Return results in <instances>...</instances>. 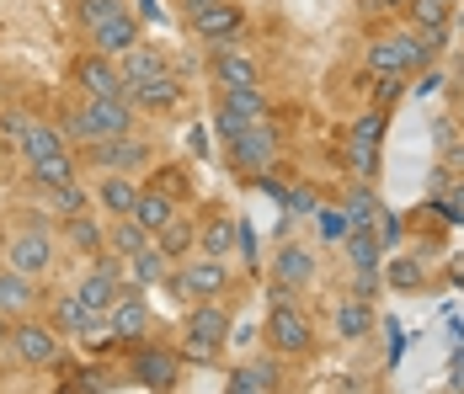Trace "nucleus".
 Listing matches in <instances>:
<instances>
[{"instance_id":"nucleus-13","label":"nucleus","mask_w":464,"mask_h":394,"mask_svg":"<svg viewBox=\"0 0 464 394\" xmlns=\"http://www.w3.org/2000/svg\"><path fill=\"white\" fill-rule=\"evenodd\" d=\"M182 336L208 341V347H225V341H230V309L219 304V299H198L182 320Z\"/></svg>"},{"instance_id":"nucleus-24","label":"nucleus","mask_w":464,"mask_h":394,"mask_svg":"<svg viewBox=\"0 0 464 394\" xmlns=\"http://www.w3.org/2000/svg\"><path fill=\"white\" fill-rule=\"evenodd\" d=\"M182 107V86L171 81V75H160V81H150V86H134V112L144 118H166V112H177Z\"/></svg>"},{"instance_id":"nucleus-17","label":"nucleus","mask_w":464,"mask_h":394,"mask_svg":"<svg viewBox=\"0 0 464 394\" xmlns=\"http://www.w3.org/2000/svg\"><path fill=\"white\" fill-rule=\"evenodd\" d=\"M118 70H123V81H129V91H134V86H150V81L171 75V59H166L155 43H134L123 59H118Z\"/></svg>"},{"instance_id":"nucleus-55","label":"nucleus","mask_w":464,"mask_h":394,"mask_svg":"<svg viewBox=\"0 0 464 394\" xmlns=\"http://www.w3.org/2000/svg\"><path fill=\"white\" fill-rule=\"evenodd\" d=\"M379 11H384V16H390V11L401 16V11H406V0H363V16H379Z\"/></svg>"},{"instance_id":"nucleus-52","label":"nucleus","mask_w":464,"mask_h":394,"mask_svg":"<svg viewBox=\"0 0 464 394\" xmlns=\"http://www.w3.org/2000/svg\"><path fill=\"white\" fill-rule=\"evenodd\" d=\"M235 245L246 251V266L256 272V235H251V224H240V219H235Z\"/></svg>"},{"instance_id":"nucleus-25","label":"nucleus","mask_w":464,"mask_h":394,"mask_svg":"<svg viewBox=\"0 0 464 394\" xmlns=\"http://www.w3.org/2000/svg\"><path fill=\"white\" fill-rule=\"evenodd\" d=\"M155 251H160L166 262H187V256L198 251V224L187 219V214H177V219L155 235Z\"/></svg>"},{"instance_id":"nucleus-57","label":"nucleus","mask_w":464,"mask_h":394,"mask_svg":"<svg viewBox=\"0 0 464 394\" xmlns=\"http://www.w3.org/2000/svg\"><path fill=\"white\" fill-rule=\"evenodd\" d=\"M208 5H219V0H182V11H187V22H192V16H203V11H208Z\"/></svg>"},{"instance_id":"nucleus-48","label":"nucleus","mask_w":464,"mask_h":394,"mask_svg":"<svg viewBox=\"0 0 464 394\" xmlns=\"http://www.w3.org/2000/svg\"><path fill=\"white\" fill-rule=\"evenodd\" d=\"M321 214V229H325V240H342L353 224H347V214H336V208H315Z\"/></svg>"},{"instance_id":"nucleus-20","label":"nucleus","mask_w":464,"mask_h":394,"mask_svg":"<svg viewBox=\"0 0 464 394\" xmlns=\"http://www.w3.org/2000/svg\"><path fill=\"white\" fill-rule=\"evenodd\" d=\"M33 304H38V283L0 266V320H22V314H33Z\"/></svg>"},{"instance_id":"nucleus-3","label":"nucleus","mask_w":464,"mask_h":394,"mask_svg":"<svg viewBox=\"0 0 464 394\" xmlns=\"http://www.w3.org/2000/svg\"><path fill=\"white\" fill-rule=\"evenodd\" d=\"M11 357H16L22 368H33V373H44V368H59V362H64V336H59L48 320H33V314H22V320L11 325Z\"/></svg>"},{"instance_id":"nucleus-40","label":"nucleus","mask_w":464,"mask_h":394,"mask_svg":"<svg viewBox=\"0 0 464 394\" xmlns=\"http://www.w3.org/2000/svg\"><path fill=\"white\" fill-rule=\"evenodd\" d=\"M401 91H406L401 75H373V81H369V107H373V112H395Z\"/></svg>"},{"instance_id":"nucleus-39","label":"nucleus","mask_w":464,"mask_h":394,"mask_svg":"<svg viewBox=\"0 0 464 394\" xmlns=\"http://www.w3.org/2000/svg\"><path fill=\"white\" fill-rule=\"evenodd\" d=\"M384 129H390V112H373L363 107L353 123H347V139H363V144H384Z\"/></svg>"},{"instance_id":"nucleus-33","label":"nucleus","mask_w":464,"mask_h":394,"mask_svg":"<svg viewBox=\"0 0 464 394\" xmlns=\"http://www.w3.org/2000/svg\"><path fill=\"white\" fill-rule=\"evenodd\" d=\"M379 160H384L379 144H363V139H347L342 133V166L353 171V181H373L379 176Z\"/></svg>"},{"instance_id":"nucleus-43","label":"nucleus","mask_w":464,"mask_h":394,"mask_svg":"<svg viewBox=\"0 0 464 394\" xmlns=\"http://www.w3.org/2000/svg\"><path fill=\"white\" fill-rule=\"evenodd\" d=\"M150 187H155V192H166L171 203H182V197H187V176L177 171V166H166V171H155V176H150Z\"/></svg>"},{"instance_id":"nucleus-50","label":"nucleus","mask_w":464,"mask_h":394,"mask_svg":"<svg viewBox=\"0 0 464 394\" xmlns=\"http://www.w3.org/2000/svg\"><path fill=\"white\" fill-rule=\"evenodd\" d=\"M225 394H273V389H262V384H256V379H251L246 368H235L230 384H225Z\"/></svg>"},{"instance_id":"nucleus-47","label":"nucleus","mask_w":464,"mask_h":394,"mask_svg":"<svg viewBox=\"0 0 464 394\" xmlns=\"http://www.w3.org/2000/svg\"><path fill=\"white\" fill-rule=\"evenodd\" d=\"M22 129H27V118H22V112H0V144H5V149H16V144H22Z\"/></svg>"},{"instance_id":"nucleus-1","label":"nucleus","mask_w":464,"mask_h":394,"mask_svg":"<svg viewBox=\"0 0 464 394\" xmlns=\"http://www.w3.org/2000/svg\"><path fill=\"white\" fill-rule=\"evenodd\" d=\"M140 112H134V96H107V101H86L75 112H64V144H81L92 149L102 139H118V133H134Z\"/></svg>"},{"instance_id":"nucleus-34","label":"nucleus","mask_w":464,"mask_h":394,"mask_svg":"<svg viewBox=\"0 0 464 394\" xmlns=\"http://www.w3.org/2000/svg\"><path fill=\"white\" fill-rule=\"evenodd\" d=\"M406 27H417V33H438V27H449L454 22V5L449 0H406Z\"/></svg>"},{"instance_id":"nucleus-7","label":"nucleus","mask_w":464,"mask_h":394,"mask_svg":"<svg viewBox=\"0 0 464 394\" xmlns=\"http://www.w3.org/2000/svg\"><path fill=\"white\" fill-rule=\"evenodd\" d=\"M70 81L86 91V101L134 96V91H129V81H123V70H118V59H107V53H96V48H81V53H75V64H70Z\"/></svg>"},{"instance_id":"nucleus-12","label":"nucleus","mask_w":464,"mask_h":394,"mask_svg":"<svg viewBox=\"0 0 464 394\" xmlns=\"http://www.w3.org/2000/svg\"><path fill=\"white\" fill-rule=\"evenodd\" d=\"M187 27L198 33V43H208V48L214 43H235V38L246 33V11H240L235 0H219V5H208L203 16H192Z\"/></svg>"},{"instance_id":"nucleus-51","label":"nucleus","mask_w":464,"mask_h":394,"mask_svg":"<svg viewBox=\"0 0 464 394\" xmlns=\"http://www.w3.org/2000/svg\"><path fill=\"white\" fill-rule=\"evenodd\" d=\"M267 299H273V309H294L299 304V288H288V283H273V277H267Z\"/></svg>"},{"instance_id":"nucleus-44","label":"nucleus","mask_w":464,"mask_h":394,"mask_svg":"<svg viewBox=\"0 0 464 394\" xmlns=\"http://www.w3.org/2000/svg\"><path fill=\"white\" fill-rule=\"evenodd\" d=\"M278 362H283V357H256V362H251L246 373H251V379H256L262 389H273V394H278V384H283V368H278Z\"/></svg>"},{"instance_id":"nucleus-15","label":"nucleus","mask_w":464,"mask_h":394,"mask_svg":"<svg viewBox=\"0 0 464 394\" xmlns=\"http://www.w3.org/2000/svg\"><path fill=\"white\" fill-rule=\"evenodd\" d=\"M235 43H214V86H262V64Z\"/></svg>"},{"instance_id":"nucleus-58","label":"nucleus","mask_w":464,"mask_h":394,"mask_svg":"<svg viewBox=\"0 0 464 394\" xmlns=\"http://www.w3.org/2000/svg\"><path fill=\"white\" fill-rule=\"evenodd\" d=\"M454 123H459V133H464V91L454 96Z\"/></svg>"},{"instance_id":"nucleus-18","label":"nucleus","mask_w":464,"mask_h":394,"mask_svg":"<svg viewBox=\"0 0 464 394\" xmlns=\"http://www.w3.org/2000/svg\"><path fill=\"white\" fill-rule=\"evenodd\" d=\"M140 16H134V11H123V16H112V22H107V27H96V33H86V38H92V48L96 53H107V59H123V53H129V48L140 43Z\"/></svg>"},{"instance_id":"nucleus-22","label":"nucleus","mask_w":464,"mask_h":394,"mask_svg":"<svg viewBox=\"0 0 464 394\" xmlns=\"http://www.w3.org/2000/svg\"><path fill=\"white\" fill-rule=\"evenodd\" d=\"M140 192H144V187L134 181V176H102L92 197L112 214V219H129V214H134V203H140Z\"/></svg>"},{"instance_id":"nucleus-21","label":"nucleus","mask_w":464,"mask_h":394,"mask_svg":"<svg viewBox=\"0 0 464 394\" xmlns=\"http://www.w3.org/2000/svg\"><path fill=\"white\" fill-rule=\"evenodd\" d=\"M331 325H336V341H369L373 336V304L369 299H358V293H347L336 314H331Z\"/></svg>"},{"instance_id":"nucleus-37","label":"nucleus","mask_w":464,"mask_h":394,"mask_svg":"<svg viewBox=\"0 0 464 394\" xmlns=\"http://www.w3.org/2000/svg\"><path fill=\"white\" fill-rule=\"evenodd\" d=\"M44 203L59 214V219H70V214H86V208H92V192H86L81 181H70V187H53V192H44Z\"/></svg>"},{"instance_id":"nucleus-36","label":"nucleus","mask_w":464,"mask_h":394,"mask_svg":"<svg viewBox=\"0 0 464 394\" xmlns=\"http://www.w3.org/2000/svg\"><path fill=\"white\" fill-rule=\"evenodd\" d=\"M123 11H134V5H129V0H75V22H81V33L107 27V22L123 16Z\"/></svg>"},{"instance_id":"nucleus-30","label":"nucleus","mask_w":464,"mask_h":394,"mask_svg":"<svg viewBox=\"0 0 464 394\" xmlns=\"http://www.w3.org/2000/svg\"><path fill=\"white\" fill-rule=\"evenodd\" d=\"M16 149H22L27 166H33V160H53V155H64L70 144H64V133L59 129H48V123H33V118H27V129H22V144H16Z\"/></svg>"},{"instance_id":"nucleus-35","label":"nucleus","mask_w":464,"mask_h":394,"mask_svg":"<svg viewBox=\"0 0 464 394\" xmlns=\"http://www.w3.org/2000/svg\"><path fill=\"white\" fill-rule=\"evenodd\" d=\"M384 203L373 197V181H353L347 192H342V214H347V224L353 229H363V224H373V214H379Z\"/></svg>"},{"instance_id":"nucleus-8","label":"nucleus","mask_w":464,"mask_h":394,"mask_svg":"<svg viewBox=\"0 0 464 394\" xmlns=\"http://www.w3.org/2000/svg\"><path fill=\"white\" fill-rule=\"evenodd\" d=\"M225 155H230V166L235 171H273V160H278V129L262 118V123H246V129L235 133L230 144H225Z\"/></svg>"},{"instance_id":"nucleus-16","label":"nucleus","mask_w":464,"mask_h":394,"mask_svg":"<svg viewBox=\"0 0 464 394\" xmlns=\"http://www.w3.org/2000/svg\"><path fill=\"white\" fill-rule=\"evenodd\" d=\"M363 70L369 75H411V59H406V38L401 33H384V38H369L363 48Z\"/></svg>"},{"instance_id":"nucleus-19","label":"nucleus","mask_w":464,"mask_h":394,"mask_svg":"<svg viewBox=\"0 0 464 394\" xmlns=\"http://www.w3.org/2000/svg\"><path fill=\"white\" fill-rule=\"evenodd\" d=\"M379 277H384L390 293H417V288H427V256H395V251H384Z\"/></svg>"},{"instance_id":"nucleus-6","label":"nucleus","mask_w":464,"mask_h":394,"mask_svg":"<svg viewBox=\"0 0 464 394\" xmlns=\"http://www.w3.org/2000/svg\"><path fill=\"white\" fill-rule=\"evenodd\" d=\"M182 368L187 362L177 357V347H160V341H140V347L129 351V379H134L140 389H150V394L177 389Z\"/></svg>"},{"instance_id":"nucleus-11","label":"nucleus","mask_w":464,"mask_h":394,"mask_svg":"<svg viewBox=\"0 0 464 394\" xmlns=\"http://www.w3.org/2000/svg\"><path fill=\"white\" fill-rule=\"evenodd\" d=\"M123 256H112V251H96V266L75 283V299L86 309H96V314H107L112 309V299H118V288H123Z\"/></svg>"},{"instance_id":"nucleus-5","label":"nucleus","mask_w":464,"mask_h":394,"mask_svg":"<svg viewBox=\"0 0 464 394\" xmlns=\"http://www.w3.org/2000/svg\"><path fill=\"white\" fill-rule=\"evenodd\" d=\"M262 341H267V351L273 357H310L315 351V320L304 314V309H273L267 314V325H262Z\"/></svg>"},{"instance_id":"nucleus-10","label":"nucleus","mask_w":464,"mask_h":394,"mask_svg":"<svg viewBox=\"0 0 464 394\" xmlns=\"http://www.w3.org/2000/svg\"><path fill=\"white\" fill-rule=\"evenodd\" d=\"M107 325H112V341H144L155 331V309H150L140 283H123L118 288V299L107 309Z\"/></svg>"},{"instance_id":"nucleus-14","label":"nucleus","mask_w":464,"mask_h":394,"mask_svg":"<svg viewBox=\"0 0 464 394\" xmlns=\"http://www.w3.org/2000/svg\"><path fill=\"white\" fill-rule=\"evenodd\" d=\"M267 277L273 283H288V288H310L315 283V251L299 245V240H283L278 256L267 262Z\"/></svg>"},{"instance_id":"nucleus-29","label":"nucleus","mask_w":464,"mask_h":394,"mask_svg":"<svg viewBox=\"0 0 464 394\" xmlns=\"http://www.w3.org/2000/svg\"><path fill=\"white\" fill-rule=\"evenodd\" d=\"M219 107L246 118V123H262L267 118V91L262 86H219Z\"/></svg>"},{"instance_id":"nucleus-28","label":"nucleus","mask_w":464,"mask_h":394,"mask_svg":"<svg viewBox=\"0 0 464 394\" xmlns=\"http://www.w3.org/2000/svg\"><path fill=\"white\" fill-rule=\"evenodd\" d=\"M177 214H182V203H171L166 192L144 187V192H140V203H134V214H129V219H140L144 229H150V235H160V229H166V224L177 219Z\"/></svg>"},{"instance_id":"nucleus-49","label":"nucleus","mask_w":464,"mask_h":394,"mask_svg":"<svg viewBox=\"0 0 464 394\" xmlns=\"http://www.w3.org/2000/svg\"><path fill=\"white\" fill-rule=\"evenodd\" d=\"M240 129H246V118H235V112H225V107H214V133H219L225 144H230Z\"/></svg>"},{"instance_id":"nucleus-59","label":"nucleus","mask_w":464,"mask_h":394,"mask_svg":"<svg viewBox=\"0 0 464 394\" xmlns=\"http://www.w3.org/2000/svg\"><path fill=\"white\" fill-rule=\"evenodd\" d=\"M449 5H459V0H449Z\"/></svg>"},{"instance_id":"nucleus-56","label":"nucleus","mask_w":464,"mask_h":394,"mask_svg":"<svg viewBox=\"0 0 464 394\" xmlns=\"http://www.w3.org/2000/svg\"><path fill=\"white\" fill-rule=\"evenodd\" d=\"M438 86H443V75H438V70H427V75H421V81H417L411 91H417V96H432Z\"/></svg>"},{"instance_id":"nucleus-2","label":"nucleus","mask_w":464,"mask_h":394,"mask_svg":"<svg viewBox=\"0 0 464 394\" xmlns=\"http://www.w3.org/2000/svg\"><path fill=\"white\" fill-rule=\"evenodd\" d=\"M166 293L171 299H187V304L225 299L230 293V266L219 262V256H187L177 272H166Z\"/></svg>"},{"instance_id":"nucleus-46","label":"nucleus","mask_w":464,"mask_h":394,"mask_svg":"<svg viewBox=\"0 0 464 394\" xmlns=\"http://www.w3.org/2000/svg\"><path fill=\"white\" fill-rule=\"evenodd\" d=\"M438 208H443V214H449L454 224H464V176H459V181H449V187H443Z\"/></svg>"},{"instance_id":"nucleus-32","label":"nucleus","mask_w":464,"mask_h":394,"mask_svg":"<svg viewBox=\"0 0 464 394\" xmlns=\"http://www.w3.org/2000/svg\"><path fill=\"white\" fill-rule=\"evenodd\" d=\"M64 240H70L81 256L107 251V229H102V219H92V214H70V219H64Z\"/></svg>"},{"instance_id":"nucleus-23","label":"nucleus","mask_w":464,"mask_h":394,"mask_svg":"<svg viewBox=\"0 0 464 394\" xmlns=\"http://www.w3.org/2000/svg\"><path fill=\"white\" fill-rule=\"evenodd\" d=\"M235 251V214H225V208H214L208 219L198 224V256H230Z\"/></svg>"},{"instance_id":"nucleus-38","label":"nucleus","mask_w":464,"mask_h":394,"mask_svg":"<svg viewBox=\"0 0 464 394\" xmlns=\"http://www.w3.org/2000/svg\"><path fill=\"white\" fill-rule=\"evenodd\" d=\"M166 272H171V262H166L155 245H144L140 256H129V277H134L140 288H150V283H166Z\"/></svg>"},{"instance_id":"nucleus-42","label":"nucleus","mask_w":464,"mask_h":394,"mask_svg":"<svg viewBox=\"0 0 464 394\" xmlns=\"http://www.w3.org/2000/svg\"><path fill=\"white\" fill-rule=\"evenodd\" d=\"M177 357H182V362H198V368H214V362L225 357V347H208V341H192V336H182V341H177Z\"/></svg>"},{"instance_id":"nucleus-9","label":"nucleus","mask_w":464,"mask_h":394,"mask_svg":"<svg viewBox=\"0 0 464 394\" xmlns=\"http://www.w3.org/2000/svg\"><path fill=\"white\" fill-rule=\"evenodd\" d=\"M0 266H11V272H22V277H48L53 272V235L48 229H22V235H11L5 240V251H0Z\"/></svg>"},{"instance_id":"nucleus-4","label":"nucleus","mask_w":464,"mask_h":394,"mask_svg":"<svg viewBox=\"0 0 464 394\" xmlns=\"http://www.w3.org/2000/svg\"><path fill=\"white\" fill-rule=\"evenodd\" d=\"M86 166L102 176H134V171H150L155 166V144L144 139L140 129L134 133H118V139H102L86 149Z\"/></svg>"},{"instance_id":"nucleus-54","label":"nucleus","mask_w":464,"mask_h":394,"mask_svg":"<svg viewBox=\"0 0 464 394\" xmlns=\"http://www.w3.org/2000/svg\"><path fill=\"white\" fill-rule=\"evenodd\" d=\"M384 288V277H379V266H369V272H358V299H373Z\"/></svg>"},{"instance_id":"nucleus-45","label":"nucleus","mask_w":464,"mask_h":394,"mask_svg":"<svg viewBox=\"0 0 464 394\" xmlns=\"http://www.w3.org/2000/svg\"><path fill=\"white\" fill-rule=\"evenodd\" d=\"M438 171L449 176V181H459L464 176V139H454L449 149H438Z\"/></svg>"},{"instance_id":"nucleus-53","label":"nucleus","mask_w":464,"mask_h":394,"mask_svg":"<svg viewBox=\"0 0 464 394\" xmlns=\"http://www.w3.org/2000/svg\"><path fill=\"white\" fill-rule=\"evenodd\" d=\"M134 16L150 22V27H166V5L160 0H134Z\"/></svg>"},{"instance_id":"nucleus-26","label":"nucleus","mask_w":464,"mask_h":394,"mask_svg":"<svg viewBox=\"0 0 464 394\" xmlns=\"http://www.w3.org/2000/svg\"><path fill=\"white\" fill-rule=\"evenodd\" d=\"M342 256H347V266H353V272H369V266L384 262V245H379L373 224H363V229H347V235H342Z\"/></svg>"},{"instance_id":"nucleus-41","label":"nucleus","mask_w":464,"mask_h":394,"mask_svg":"<svg viewBox=\"0 0 464 394\" xmlns=\"http://www.w3.org/2000/svg\"><path fill=\"white\" fill-rule=\"evenodd\" d=\"M373 235H379L384 251H395V245L406 240V219H401L395 208H379V214H373Z\"/></svg>"},{"instance_id":"nucleus-27","label":"nucleus","mask_w":464,"mask_h":394,"mask_svg":"<svg viewBox=\"0 0 464 394\" xmlns=\"http://www.w3.org/2000/svg\"><path fill=\"white\" fill-rule=\"evenodd\" d=\"M27 181H33L38 192H53V187L81 181V166H75V155L64 149V155H53V160H33V166H27Z\"/></svg>"},{"instance_id":"nucleus-31","label":"nucleus","mask_w":464,"mask_h":394,"mask_svg":"<svg viewBox=\"0 0 464 394\" xmlns=\"http://www.w3.org/2000/svg\"><path fill=\"white\" fill-rule=\"evenodd\" d=\"M144 245H155V235H150L140 219H112L107 224V251H112V256L129 262V256H140Z\"/></svg>"}]
</instances>
